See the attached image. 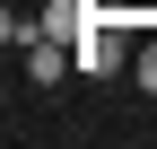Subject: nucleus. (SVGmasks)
<instances>
[{
  "instance_id": "f257e3e1",
  "label": "nucleus",
  "mask_w": 157,
  "mask_h": 149,
  "mask_svg": "<svg viewBox=\"0 0 157 149\" xmlns=\"http://www.w3.org/2000/svg\"><path fill=\"white\" fill-rule=\"evenodd\" d=\"M78 79H122L131 70V53H140V35H131V18H113V9H96L87 26H78Z\"/></svg>"
},
{
  "instance_id": "f03ea898",
  "label": "nucleus",
  "mask_w": 157,
  "mask_h": 149,
  "mask_svg": "<svg viewBox=\"0 0 157 149\" xmlns=\"http://www.w3.org/2000/svg\"><path fill=\"white\" fill-rule=\"evenodd\" d=\"M131 79H140L148 97H157V35H140V53H131Z\"/></svg>"
},
{
  "instance_id": "7ed1b4c3",
  "label": "nucleus",
  "mask_w": 157,
  "mask_h": 149,
  "mask_svg": "<svg viewBox=\"0 0 157 149\" xmlns=\"http://www.w3.org/2000/svg\"><path fill=\"white\" fill-rule=\"evenodd\" d=\"M140 9H148V18H157V0H140Z\"/></svg>"
}]
</instances>
